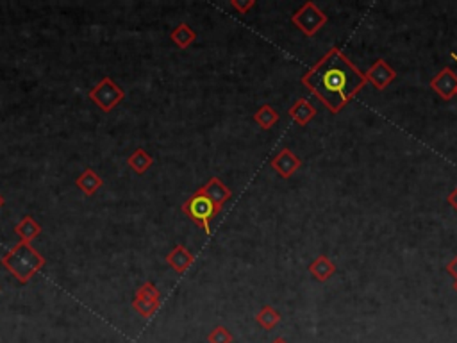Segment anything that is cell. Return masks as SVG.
<instances>
[{
    "instance_id": "6da1fadb",
    "label": "cell",
    "mask_w": 457,
    "mask_h": 343,
    "mask_svg": "<svg viewBox=\"0 0 457 343\" xmlns=\"http://www.w3.org/2000/svg\"><path fill=\"white\" fill-rule=\"evenodd\" d=\"M302 84L332 115H337L356 99L368 82L363 72L337 47H332L315 67L302 75Z\"/></svg>"
},
{
    "instance_id": "7a4b0ae2",
    "label": "cell",
    "mask_w": 457,
    "mask_h": 343,
    "mask_svg": "<svg viewBox=\"0 0 457 343\" xmlns=\"http://www.w3.org/2000/svg\"><path fill=\"white\" fill-rule=\"evenodd\" d=\"M2 266L9 270L20 283H29L30 277L45 265V257L33 249L29 242H20L0 259Z\"/></svg>"
},
{
    "instance_id": "3957f363",
    "label": "cell",
    "mask_w": 457,
    "mask_h": 343,
    "mask_svg": "<svg viewBox=\"0 0 457 343\" xmlns=\"http://www.w3.org/2000/svg\"><path fill=\"white\" fill-rule=\"evenodd\" d=\"M183 211L186 213L190 220L195 222V224L209 236L211 220L220 213V209H218L216 206H214V202L209 201L206 195H200L199 191H195V193L183 204Z\"/></svg>"
},
{
    "instance_id": "277c9868",
    "label": "cell",
    "mask_w": 457,
    "mask_h": 343,
    "mask_svg": "<svg viewBox=\"0 0 457 343\" xmlns=\"http://www.w3.org/2000/svg\"><path fill=\"white\" fill-rule=\"evenodd\" d=\"M88 97H90L102 111L109 113L124 101L125 94L111 77H104L97 86H93V90H90Z\"/></svg>"
},
{
    "instance_id": "5b68a950",
    "label": "cell",
    "mask_w": 457,
    "mask_h": 343,
    "mask_svg": "<svg viewBox=\"0 0 457 343\" xmlns=\"http://www.w3.org/2000/svg\"><path fill=\"white\" fill-rule=\"evenodd\" d=\"M293 26L299 27L306 36H315L320 29L327 23V15L315 4V2H306L295 15L291 16Z\"/></svg>"
},
{
    "instance_id": "8992f818",
    "label": "cell",
    "mask_w": 457,
    "mask_h": 343,
    "mask_svg": "<svg viewBox=\"0 0 457 343\" xmlns=\"http://www.w3.org/2000/svg\"><path fill=\"white\" fill-rule=\"evenodd\" d=\"M161 306V293L152 283H145L136 290V297L132 300V308L141 317L149 318L156 313Z\"/></svg>"
},
{
    "instance_id": "52a82bcc",
    "label": "cell",
    "mask_w": 457,
    "mask_h": 343,
    "mask_svg": "<svg viewBox=\"0 0 457 343\" xmlns=\"http://www.w3.org/2000/svg\"><path fill=\"white\" fill-rule=\"evenodd\" d=\"M364 79H366L368 84L374 86L375 90L383 91L397 79V72L384 60H377L368 68V72H364Z\"/></svg>"
},
{
    "instance_id": "ba28073f",
    "label": "cell",
    "mask_w": 457,
    "mask_h": 343,
    "mask_svg": "<svg viewBox=\"0 0 457 343\" xmlns=\"http://www.w3.org/2000/svg\"><path fill=\"white\" fill-rule=\"evenodd\" d=\"M431 88L443 101H452L457 95V74L452 68L445 67L432 77Z\"/></svg>"
},
{
    "instance_id": "9c48e42d",
    "label": "cell",
    "mask_w": 457,
    "mask_h": 343,
    "mask_svg": "<svg viewBox=\"0 0 457 343\" xmlns=\"http://www.w3.org/2000/svg\"><path fill=\"white\" fill-rule=\"evenodd\" d=\"M270 164L282 179H289V177H291L293 174L302 167V159H300L296 154H293V150H289L288 147H284V149H281V152L270 161Z\"/></svg>"
},
{
    "instance_id": "30bf717a",
    "label": "cell",
    "mask_w": 457,
    "mask_h": 343,
    "mask_svg": "<svg viewBox=\"0 0 457 343\" xmlns=\"http://www.w3.org/2000/svg\"><path fill=\"white\" fill-rule=\"evenodd\" d=\"M197 191H199L200 195H206L209 201H213L214 206H216L220 211H221V208H224L225 202H227L228 198H231V195H233V191L228 190V188L225 186V184L218 179V177H213L209 183L204 184V186L199 188Z\"/></svg>"
},
{
    "instance_id": "8fae6325",
    "label": "cell",
    "mask_w": 457,
    "mask_h": 343,
    "mask_svg": "<svg viewBox=\"0 0 457 343\" xmlns=\"http://www.w3.org/2000/svg\"><path fill=\"white\" fill-rule=\"evenodd\" d=\"M166 262H168V265L172 266L177 274H184L193 265L195 257H193V254L184 245H175L170 250L168 256H166Z\"/></svg>"
},
{
    "instance_id": "7c38bea8",
    "label": "cell",
    "mask_w": 457,
    "mask_h": 343,
    "mask_svg": "<svg viewBox=\"0 0 457 343\" xmlns=\"http://www.w3.org/2000/svg\"><path fill=\"white\" fill-rule=\"evenodd\" d=\"M288 115L296 125L306 127L316 116V109L309 101H306V99H299V101L289 108Z\"/></svg>"
},
{
    "instance_id": "4fadbf2b",
    "label": "cell",
    "mask_w": 457,
    "mask_h": 343,
    "mask_svg": "<svg viewBox=\"0 0 457 343\" xmlns=\"http://www.w3.org/2000/svg\"><path fill=\"white\" fill-rule=\"evenodd\" d=\"M75 184L79 186V190L83 191L86 197H91V195H95L98 190H100L104 181H102V177L98 176L97 172L91 170V168H86V170L75 179Z\"/></svg>"
},
{
    "instance_id": "5bb4252c",
    "label": "cell",
    "mask_w": 457,
    "mask_h": 343,
    "mask_svg": "<svg viewBox=\"0 0 457 343\" xmlns=\"http://www.w3.org/2000/svg\"><path fill=\"white\" fill-rule=\"evenodd\" d=\"M309 272H311V276L315 277L316 281H320V283H325V281H329L330 277L336 274V265H334V262L330 259V257L327 256H318L315 259V262L309 265Z\"/></svg>"
},
{
    "instance_id": "9a60e30c",
    "label": "cell",
    "mask_w": 457,
    "mask_h": 343,
    "mask_svg": "<svg viewBox=\"0 0 457 343\" xmlns=\"http://www.w3.org/2000/svg\"><path fill=\"white\" fill-rule=\"evenodd\" d=\"M15 232L20 236V242H33L40 232H42V225L37 224L30 215H25L18 224L15 225Z\"/></svg>"
},
{
    "instance_id": "2e32d148",
    "label": "cell",
    "mask_w": 457,
    "mask_h": 343,
    "mask_svg": "<svg viewBox=\"0 0 457 343\" xmlns=\"http://www.w3.org/2000/svg\"><path fill=\"white\" fill-rule=\"evenodd\" d=\"M170 38H172V41L175 43L179 49H187V47L192 45L193 41H195L197 34L195 30L192 29V27L187 26V23H179V26L175 27V29L172 30V34H170Z\"/></svg>"
},
{
    "instance_id": "e0dca14e",
    "label": "cell",
    "mask_w": 457,
    "mask_h": 343,
    "mask_svg": "<svg viewBox=\"0 0 457 343\" xmlns=\"http://www.w3.org/2000/svg\"><path fill=\"white\" fill-rule=\"evenodd\" d=\"M254 120L261 129L268 131V129H272V127L279 122V113L275 111L270 104H265L255 111Z\"/></svg>"
},
{
    "instance_id": "ac0fdd59",
    "label": "cell",
    "mask_w": 457,
    "mask_h": 343,
    "mask_svg": "<svg viewBox=\"0 0 457 343\" xmlns=\"http://www.w3.org/2000/svg\"><path fill=\"white\" fill-rule=\"evenodd\" d=\"M255 322H258L262 329L270 331V329H274L275 325L281 322V313L272 306H262L261 311L255 315Z\"/></svg>"
},
{
    "instance_id": "d6986e66",
    "label": "cell",
    "mask_w": 457,
    "mask_h": 343,
    "mask_svg": "<svg viewBox=\"0 0 457 343\" xmlns=\"http://www.w3.org/2000/svg\"><path fill=\"white\" fill-rule=\"evenodd\" d=\"M152 163H154V159H152L143 149H138L136 152H132L131 157L127 159L129 168H132L136 174H145V172L152 167Z\"/></svg>"
},
{
    "instance_id": "ffe728a7",
    "label": "cell",
    "mask_w": 457,
    "mask_h": 343,
    "mask_svg": "<svg viewBox=\"0 0 457 343\" xmlns=\"http://www.w3.org/2000/svg\"><path fill=\"white\" fill-rule=\"evenodd\" d=\"M207 339H209V343H233V334L227 331L225 327H221V325H218V327H214L213 331L209 332V336H207Z\"/></svg>"
},
{
    "instance_id": "44dd1931",
    "label": "cell",
    "mask_w": 457,
    "mask_h": 343,
    "mask_svg": "<svg viewBox=\"0 0 457 343\" xmlns=\"http://www.w3.org/2000/svg\"><path fill=\"white\" fill-rule=\"evenodd\" d=\"M231 6H233L234 9H238V11L241 13V15H245V13H247L248 9L254 8L255 2H254V0H248V2H240V0H233V2H231Z\"/></svg>"
},
{
    "instance_id": "7402d4cb",
    "label": "cell",
    "mask_w": 457,
    "mask_h": 343,
    "mask_svg": "<svg viewBox=\"0 0 457 343\" xmlns=\"http://www.w3.org/2000/svg\"><path fill=\"white\" fill-rule=\"evenodd\" d=\"M445 272L449 274L450 277L453 279V283H457V256H453L452 259H450L449 263H446L445 266Z\"/></svg>"
},
{
    "instance_id": "603a6c76",
    "label": "cell",
    "mask_w": 457,
    "mask_h": 343,
    "mask_svg": "<svg viewBox=\"0 0 457 343\" xmlns=\"http://www.w3.org/2000/svg\"><path fill=\"white\" fill-rule=\"evenodd\" d=\"M446 201H449V204L457 211V188L449 195V198H446Z\"/></svg>"
},
{
    "instance_id": "cb8c5ba5",
    "label": "cell",
    "mask_w": 457,
    "mask_h": 343,
    "mask_svg": "<svg viewBox=\"0 0 457 343\" xmlns=\"http://www.w3.org/2000/svg\"><path fill=\"white\" fill-rule=\"evenodd\" d=\"M272 343H288V342H286L284 338H275L274 342H272Z\"/></svg>"
},
{
    "instance_id": "d4e9b609",
    "label": "cell",
    "mask_w": 457,
    "mask_h": 343,
    "mask_svg": "<svg viewBox=\"0 0 457 343\" xmlns=\"http://www.w3.org/2000/svg\"><path fill=\"white\" fill-rule=\"evenodd\" d=\"M2 206H4V197L0 195V208H2Z\"/></svg>"
},
{
    "instance_id": "484cf974",
    "label": "cell",
    "mask_w": 457,
    "mask_h": 343,
    "mask_svg": "<svg viewBox=\"0 0 457 343\" xmlns=\"http://www.w3.org/2000/svg\"><path fill=\"white\" fill-rule=\"evenodd\" d=\"M452 288H453V291H456V293H457V283H453Z\"/></svg>"
},
{
    "instance_id": "4316f807",
    "label": "cell",
    "mask_w": 457,
    "mask_h": 343,
    "mask_svg": "<svg viewBox=\"0 0 457 343\" xmlns=\"http://www.w3.org/2000/svg\"><path fill=\"white\" fill-rule=\"evenodd\" d=\"M452 57H453V60H456V63H457V54L452 52Z\"/></svg>"
}]
</instances>
